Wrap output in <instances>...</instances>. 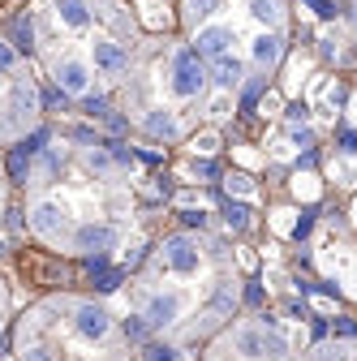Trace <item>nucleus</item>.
Here are the masks:
<instances>
[{
    "label": "nucleus",
    "mask_w": 357,
    "mask_h": 361,
    "mask_svg": "<svg viewBox=\"0 0 357 361\" xmlns=\"http://www.w3.org/2000/svg\"><path fill=\"white\" fill-rule=\"evenodd\" d=\"M349 121L357 125V90H353V104H349Z\"/></svg>",
    "instance_id": "obj_17"
},
{
    "label": "nucleus",
    "mask_w": 357,
    "mask_h": 361,
    "mask_svg": "<svg viewBox=\"0 0 357 361\" xmlns=\"http://www.w3.org/2000/svg\"><path fill=\"white\" fill-rule=\"evenodd\" d=\"M202 361H297V348L272 314H250L215 331L207 340Z\"/></svg>",
    "instance_id": "obj_8"
},
{
    "label": "nucleus",
    "mask_w": 357,
    "mask_h": 361,
    "mask_svg": "<svg viewBox=\"0 0 357 361\" xmlns=\"http://www.w3.org/2000/svg\"><path fill=\"white\" fill-rule=\"evenodd\" d=\"M246 267L250 254L233 250L224 237L207 233L202 224L164 233L147 250V258L138 262L125 288L129 340L138 344L143 336H151L176 348L211 340L237 319L246 301V280H241Z\"/></svg>",
    "instance_id": "obj_2"
},
{
    "label": "nucleus",
    "mask_w": 357,
    "mask_h": 361,
    "mask_svg": "<svg viewBox=\"0 0 357 361\" xmlns=\"http://www.w3.org/2000/svg\"><path fill=\"white\" fill-rule=\"evenodd\" d=\"M18 361H143L125 323L104 297L48 293L13 327Z\"/></svg>",
    "instance_id": "obj_6"
},
{
    "label": "nucleus",
    "mask_w": 357,
    "mask_h": 361,
    "mask_svg": "<svg viewBox=\"0 0 357 361\" xmlns=\"http://www.w3.org/2000/svg\"><path fill=\"white\" fill-rule=\"evenodd\" d=\"M340 30H344V39H349V48L357 52V0H349V5H344V18H340Z\"/></svg>",
    "instance_id": "obj_13"
},
{
    "label": "nucleus",
    "mask_w": 357,
    "mask_h": 361,
    "mask_svg": "<svg viewBox=\"0 0 357 361\" xmlns=\"http://www.w3.org/2000/svg\"><path fill=\"white\" fill-rule=\"evenodd\" d=\"M190 151H194V155H215V151H219V133H215L211 125L198 129L194 138H190Z\"/></svg>",
    "instance_id": "obj_11"
},
{
    "label": "nucleus",
    "mask_w": 357,
    "mask_h": 361,
    "mask_svg": "<svg viewBox=\"0 0 357 361\" xmlns=\"http://www.w3.org/2000/svg\"><path fill=\"white\" fill-rule=\"evenodd\" d=\"M301 361H357V336H332V340H319Z\"/></svg>",
    "instance_id": "obj_10"
},
{
    "label": "nucleus",
    "mask_w": 357,
    "mask_h": 361,
    "mask_svg": "<svg viewBox=\"0 0 357 361\" xmlns=\"http://www.w3.org/2000/svg\"><path fill=\"white\" fill-rule=\"evenodd\" d=\"M332 5H349V0H332Z\"/></svg>",
    "instance_id": "obj_18"
},
{
    "label": "nucleus",
    "mask_w": 357,
    "mask_h": 361,
    "mask_svg": "<svg viewBox=\"0 0 357 361\" xmlns=\"http://www.w3.org/2000/svg\"><path fill=\"white\" fill-rule=\"evenodd\" d=\"M22 5H30V0H0V13H13V9H22Z\"/></svg>",
    "instance_id": "obj_16"
},
{
    "label": "nucleus",
    "mask_w": 357,
    "mask_h": 361,
    "mask_svg": "<svg viewBox=\"0 0 357 361\" xmlns=\"http://www.w3.org/2000/svg\"><path fill=\"white\" fill-rule=\"evenodd\" d=\"M229 190H237V194H254V185H250V176H229Z\"/></svg>",
    "instance_id": "obj_15"
},
{
    "label": "nucleus",
    "mask_w": 357,
    "mask_h": 361,
    "mask_svg": "<svg viewBox=\"0 0 357 361\" xmlns=\"http://www.w3.org/2000/svg\"><path fill=\"white\" fill-rule=\"evenodd\" d=\"M9 202H13V180H9V168L0 164V228L9 219Z\"/></svg>",
    "instance_id": "obj_12"
},
{
    "label": "nucleus",
    "mask_w": 357,
    "mask_h": 361,
    "mask_svg": "<svg viewBox=\"0 0 357 361\" xmlns=\"http://www.w3.org/2000/svg\"><path fill=\"white\" fill-rule=\"evenodd\" d=\"M143 180L121 147L86 129L48 133L26 159L22 224L56 258L104 262L138 241Z\"/></svg>",
    "instance_id": "obj_1"
},
{
    "label": "nucleus",
    "mask_w": 357,
    "mask_h": 361,
    "mask_svg": "<svg viewBox=\"0 0 357 361\" xmlns=\"http://www.w3.org/2000/svg\"><path fill=\"white\" fill-rule=\"evenodd\" d=\"M9 314H13V297H9L5 276H0V340H5V331H9Z\"/></svg>",
    "instance_id": "obj_14"
},
{
    "label": "nucleus",
    "mask_w": 357,
    "mask_h": 361,
    "mask_svg": "<svg viewBox=\"0 0 357 361\" xmlns=\"http://www.w3.org/2000/svg\"><path fill=\"white\" fill-rule=\"evenodd\" d=\"M176 30L219 95L254 99L293 52V0H176Z\"/></svg>",
    "instance_id": "obj_5"
},
{
    "label": "nucleus",
    "mask_w": 357,
    "mask_h": 361,
    "mask_svg": "<svg viewBox=\"0 0 357 361\" xmlns=\"http://www.w3.org/2000/svg\"><path fill=\"white\" fill-rule=\"evenodd\" d=\"M133 0H30L26 52L61 99L108 104L143 43Z\"/></svg>",
    "instance_id": "obj_3"
},
{
    "label": "nucleus",
    "mask_w": 357,
    "mask_h": 361,
    "mask_svg": "<svg viewBox=\"0 0 357 361\" xmlns=\"http://www.w3.org/2000/svg\"><path fill=\"white\" fill-rule=\"evenodd\" d=\"M315 262L327 280H336L353 301H357V245L344 237V233H332L327 241L315 245Z\"/></svg>",
    "instance_id": "obj_9"
},
{
    "label": "nucleus",
    "mask_w": 357,
    "mask_h": 361,
    "mask_svg": "<svg viewBox=\"0 0 357 361\" xmlns=\"http://www.w3.org/2000/svg\"><path fill=\"white\" fill-rule=\"evenodd\" d=\"M108 104L121 125L159 147L190 142L198 129L237 108L215 90L211 69L181 39V30H147Z\"/></svg>",
    "instance_id": "obj_4"
},
{
    "label": "nucleus",
    "mask_w": 357,
    "mask_h": 361,
    "mask_svg": "<svg viewBox=\"0 0 357 361\" xmlns=\"http://www.w3.org/2000/svg\"><path fill=\"white\" fill-rule=\"evenodd\" d=\"M43 116H48L43 78L30 52L0 30V151L35 138L43 129Z\"/></svg>",
    "instance_id": "obj_7"
}]
</instances>
